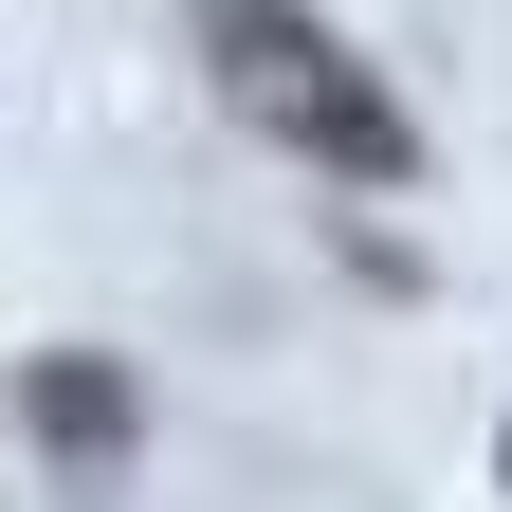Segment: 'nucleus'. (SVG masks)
Listing matches in <instances>:
<instances>
[{
    "instance_id": "1",
    "label": "nucleus",
    "mask_w": 512,
    "mask_h": 512,
    "mask_svg": "<svg viewBox=\"0 0 512 512\" xmlns=\"http://www.w3.org/2000/svg\"><path fill=\"white\" fill-rule=\"evenodd\" d=\"M202 37H220V74H238V110L256 128H293V147H330L348 183H403V110H384L330 37L293 19V0H202Z\"/></svg>"
}]
</instances>
